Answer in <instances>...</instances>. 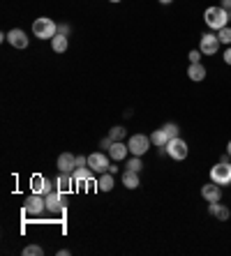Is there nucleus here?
<instances>
[{"label": "nucleus", "instance_id": "393cba45", "mask_svg": "<svg viewBox=\"0 0 231 256\" xmlns=\"http://www.w3.org/2000/svg\"><path fill=\"white\" fill-rule=\"evenodd\" d=\"M218 40H220V44L231 46V26H224V28L218 30Z\"/></svg>", "mask_w": 231, "mask_h": 256}, {"label": "nucleus", "instance_id": "4c0bfd02", "mask_svg": "<svg viewBox=\"0 0 231 256\" xmlns=\"http://www.w3.org/2000/svg\"><path fill=\"white\" fill-rule=\"evenodd\" d=\"M229 26H231V12H229Z\"/></svg>", "mask_w": 231, "mask_h": 256}, {"label": "nucleus", "instance_id": "20e7f679", "mask_svg": "<svg viewBox=\"0 0 231 256\" xmlns=\"http://www.w3.org/2000/svg\"><path fill=\"white\" fill-rule=\"evenodd\" d=\"M166 155H169L171 160H176V162L188 160V155H190V146H188V141H182L180 136L169 138V143H166Z\"/></svg>", "mask_w": 231, "mask_h": 256}, {"label": "nucleus", "instance_id": "f704fd0d", "mask_svg": "<svg viewBox=\"0 0 231 256\" xmlns=\"http://www.w3.org/2000/svg\"><path fill=\"white\" fill-rule=\"evenodd\" d=\"M160 2H162V5H171V2H174V0H160Z\"/></svg>", "mask_w": 231, "mask_h": 256}, {"label": "nucleus", "instance_id": "2f4dec72", "mask_svg": "<svg viewBox=\"0 0 231 256\" xmlns=\"http://www.w3.org/2000/svg\"><path fill=\"white\" fill-rule=\"evenodd\" d=\"M222 58H224V62L226 65H231V46H226V51L222 54Z\"/></svg>", "mask_w": 231, "mask_h": 256}, {"label": "nucleus", "instance_id": "6e6552de", "mask_svg": "<svg viewBox=\"0 0 231 256\" xmlns=\"http://www.w3.org/2000/svg\"><path fill=\"white\" fill-rule=\"evenodd\" d=\"M46 210L54 214H62L65 212V198H62L60 190H54L51 194H46Z\"/></svg>", "mask_w": 231, "mask_h": 256}, {"label": "nucleus", "instance_id": "423d86ee", "mask_svg": "<svg viewBox=\"0 0 231 256\" xmlns=\"http://www.w3.org/2000/svg\"><path fill=\"white\" fill-rule=\"evenodd\" d=\"M210 180H213V182H218L220 187L231 185V164L218 162V164L210 168Z\"/></svg>", "mask_w": 231, "mask_h": 256}, {"label": "nucleus", "instance_id": "e433bc0d", "mask_svg": "<svg viewBox=\"0 0 231 256\" xmlns=\"http://www.w3.org/2000/svg\"><path fill=\"white\" fill-rule=\"evenodd\" d=\"M109 2H120V0H109Z\"/></svg>", "mask_w": 231, "mask_h": 256}, {"label": "nucleus", "instance_id": "4be33fe9", "mask_svg": "<svg viewBox=\"0 0 231 256\" xmlns=\"http://www.w3.org/2000/svg\"><path fill=\"white\" fill-rule=\"evenodd\" d=\"M44 190H46V178H44L42 173H35L30 178V192H35V194H44Z\"/></svg>", "mask_w": 231, "mask_h": 256}, {"label": "nucleus", "instance_id": "f8f14e48", "mask_svg": "<svg viewBox=\"0 0 231 256\" xmlns=\"http://www.w3.org/2000/svg\"><path fill=\"white\" fill-rule=\"evenodd\" d=\"M56 166L62 173H74V168H76V155H72V152H60Z\"/></svg>", "mask_w": 231, "mask_h": 256}, {"label": "nucleus", "instance_id": "c9c22d12", "mask_svg": "<svg viewBox=\"0 0 231 256\" xmlns=\"http://www.w3.org/2000/svg\"><path fill=\"white\" fill-rule=\"evenodd\" d=\"M226 152L231 155V138H229V143H226Z\"/></svg>", "mask_w": 231, "mask_h": 256}, {"label": "nucleus", "instance_id": "dca6fc26", "mask_svg": "<svg viewBox=\"0 0 231 256\" xmlns=\"http://www.w3.org/2000/svg\"><path fill=\"white\" fill-rule=\"evenodd\" d=\"M56 187L62 192V194H67V192H72L74 190V178H72V173H62L58 176V180H56Z\"/></svg>", "mask_w": 231, "mask_h": 256}, {"label": "nucleus", "instance_id": "ddd939ff", "mask_svg": "<svg viewBox=\"0 0 231 256\" xmlns=\"http://www.w3.org/2000/svg\"><path fill=\"white\" fill-rule=\"evenodd\" d=\"M208 212L213 214L218 222H226L231 217V210L226 208L224 203H220V201H215V203H208Z\"/></svg>", "mask_w": 231, "mask_h": 256}, {"label": "nucleus", "instance_id": "f03ea898", "mask_svg": "<svg viewBox=\"0 0 231 256\" xmlns=\"http://www.w3.org/2000/svg\"><path fill=\"white\" fill-rule=\"evenodd\" d=\"M32 35H35L37 40H54V37L58 35V24L49 16L35 18V24H32Z\"/></svg>", "mask_w": 231, "mask_h": 256}, {"label": "nucleus", "instance_id": "9d476101", "mask_svg": "<svg viewBox=\"0 0 231 256\" xmlns=\"http://www.w3.org/2000/svg\"><path fill=\"white\" fill-rule=\"evenodd\" d=\"M7 42L12 44L14 48H28V44H30V40H28V35H26V30L21 28H12L10 32H7Z\"/></svg>", "mask_w": 231, "mask_h": 256}, {"label": "nucleus", "instance_id": "72a5a7b5", "mask_svg": "<svg viewBox=\"0 0 231 256\" xmlns=\"http://www.w3.org/2000/svg\"><path fill=\"white\" fill-rule=\"evenodd\" d=\"M109 173H114L116 176V173H118V166H116V164H109Z\"/></svg>", "mask_w": 231, "mask_h": 256}, {"label": "nucleus", "instance_id": "0eeeda50", "mask_svg": "<svg viewBox=\"0 0 231 256\" xmlns=\"http://www.w3.org/2000/svg\"><path fill=\"white\" fill-rule=\"evenodd\" d=\"M220 40H218V32H204L199 40V48L204 56H215L220 51Z\"/></svg>", "mask_w": 231, "mask_h": 256}, {"label": "nucleus", "instance_id": "2eb2a0df", "mask_svg": "<svg viewBox=\"0 0 231 256\" xmlns=\"http://www.w3.org/2000/svg\"><path fill=\"white\" fill-rule=\"evenodd\" d=\"M92 168L90 166H79V168H74V173H72V178H74V185H81L84 187L88 180H92Z\"/></svg>", "mask_w": 231, "mask_h": 256}, {"label": "nucleus", "instance_id": "4468645a", "mask_svg": "<svg viewBox=\"0 0 231 256\" xmlns=\"http://www.w3.org/2000/svg\"><path fill=\"white\" fill-rule=\"evenodd\" d=\"M128 152H130V148H128V143L125 141H114V146L109 148V157L114 162H122L125 157H128Z\"/></svg>", "mask_w": 231, "mask_h": 256}, {"label": "nucleus", "instance_id": "1a4fd4ad", "mask_svg": "<svg viewBox=\"0 0 231 256\" xmlns=\"http://www.w3.org/2000/svg\"><path fill=\"white\" fill-rule=\"evenodd\" d=\"M109 160L111 157H106L104 152H90V155H88V166L95 173H106L109 171V164H111Z\"/></svg>", "mask_w": 231, "mask_h": 256}, {"label": "nucleus", "instance_id": "7c9ffc66", "mask_svg": "<svg viewBox=\"0 0 231 256\" xmlns=\"http://www.w3.org/2000/svg\"><path fill=\"white\" fill-rule=\"evenodd\" d=\"M79 166H88V157L76 155V168H79Z\"/></svg>", "mask_w": 231, "mask_h": 256}, {"label": "nucleus", "instance_id": "aec40b11", "mask_svg": "<svg viewBox=\"0 0 231 256\" xmlns=\"http://www.w3.org/2000/svg\"><path fill=\"white\" fill-rule=\"evenodd\" d=\"M114 185H116V182H114V173H109V171L100 173V180H98V190L100 192H111V190H114Z\"/></svg>", "mask_w": 231, "mask_h": 256}, {"label": "nucleus", "instance_id": "7ed1b4c3", "mask_svg": "<svg viewBox=\"0 0 231 256\" xmlns=\"http://www.w3.org/2000/svg\"><path fill=\"white\" fill-rule=\"evenodd\" d=\"M24 210L28 214H32V217H40V214L46 210V196H44V194H35V192H30L24 201Z\"/></svg>", "mask_w": 231, "mask_h": 256}, {"label": "nucleus", "instance_id": "a211bd4d", "mask_svg": "<svg viewBox=\"0 0 231 256\" xmlns=\"http://www.w3.org/2000/svg\"><path fill=\"white\" fill-rule=\"evenodd\" d=\"M150 141H152V146H155V148H166V143H169V134L160 127V130H155L150 134Z\"/></svg>", "mask_w": 231, "mask_h": 256}, {"label": "nucleus", "instance_id": "473e14b6", "mask_svg": "<svg viewBox=\"0 0 231 256\" xmlns=\"http://www.w3.org/2000/svg\"><path fill=\"white\" fill-rule=\"evenodd\" d=\"M220 5L224 7L226 12H231V0H220Z\"/></svg>", "mask_w": 231, "mask_h": 256}, {"label": "nucleus", "instance_id": "f257e3e1", "mask_svg": "<svg viewBox=\"0 0 231 256\" xmlns=\"http://www.w3.org/2000/svg\"><path fill=\"white\" fill-rule=\"evenodd\" d=\"M204 21H206L208 28L218 32L220 28L229 26V12H226L222 5H213V7H208L206 12H204Z\"/></svg>", "mask_w": 231, "mask_h": 256}, {"label": "nucleus", "instance_id": "f3484780", "mask_svg": "<svg viewBox=\"0 0 231 256\" xmlns=\"http://www.w3.org/2000/svg\"><path fill=\"white\" fill-rule=\"evenodd\" d=\"M188 76L192 78V81H204L206 78V67L201 65V62H190V67H188Z\"/></svg>", "mask_w": 231, "mask_h": 256}, {"label": "nucleus", "instance_id": "412c9836", "mask_svg": "<svg viewBox=\"0 0 231 256\" xmlns=\"http://www.w3.org/2000/svg\"><path fill=\"white\" fill-rule=\"evenodd\" d=\"M122 185L128 187V190H136V187H139V173L125 168V173H122Z\"/></svg>", "mask_w": 231, "mask_h": 256}, {"label": "nucleus", "instance_id": "cd10ccee", "mask_svg": "<svg viewBox=\"0 0 231 256\" xmlns=\"http://www.w3.org/2000/svg\"><path fill=\"white\" fill-rule=\"evenodd\" d=\"M188 56H190V62H201V56L204 54H201V48H192Z\"/></svg>", "mask_w": 231, "mask_h": 256}, {"label": "nucleus", "instance_id": "5701e85b", "mask_svg": "<svg viewBox=\"0 0 231 256\" xmlns=\"http://www.w3.org/2000/svg\"><path fill=\"white\" fill-rule=\"evenodd\" d=\"M125 134H128V130H125L122 125H116V127H111L109 130L111 141H125Z\"/></svg>", "mask_w": 231, "mask_h": 256}, {"label": "nucleus", "instance_id": "a878e982", "mask_svg": "<svg viewBox=\"0 0 231 256\" xmlns=\"http://www.w3.org/2000/svg\"><path fill=\"white\" fill-rule=\"evenodd\" d=\"M162 130L169 134V138H176V136H180V127L176 125V122H166V125H162Z\"/></svg>", "mask_w": 231, "mask_h": 256}, {"label": "nucleus", "instance_id": "9b49d317", "mask_svg": "<svg viewBox=\"0 0 231 256\" xmlns=\"http://www.w3.org/2000/svg\"><path fill=\"white\" fill-rule=\"evenodd\" d=\"M201 196L206 198L208 203H215V201H222V187L218 185V182H208V185L201 187Z\"/></svg>", "mask_w": 231, "mask_h": 256}, {"label": "nucleus", "instance_id": "b1692460", "mask_svg": "<svg viewBox=\"0 0 231 256\" xmlns=\"http://www.w3.org/2000/svg\"><path fill=\"white\" fill-rule=\"evenodd\" d=\"M125 166H128L130 171H136V173H141V171H144V162H141V157L132 155L128 162H125Z\"/></svg>", "mask_w": 231, "mask_h": 256}, {"label": "nucleus", "instance_id": "bb28decb", "mask_svg": "<svg viewBox=\"0 0 231 256\" xmlns=\"http://www.w3.org/2000/svg\"><path fill=\"white\" fill-rule=\"evenodd\" d=\"M24 254H26V256H42L44 250L40 247V244H28V247L24 250Z\"/></svg>", "mask_w": 231, "mask_h": 256}, {"label": "nucleus", "instance_id": "c756f323", "mask_svg": "<svg viewBox=\"0 0 231 256\" xmlns=\"http://www.w3.org/2000/svg\"><path fill=\"white\" fill-rule=\"evenodd\" d=\"M111 146H114V141H111V136H106V138H102V141H100V148H104L106 150V152H109V148Z\"/></svg>", "mask_w": 231, "mask_h": 256}, {"label": "nucleus", "instance_id": "39448f33", "mask_svg": "<svg viewBox=\"0 0 231 256\" xmlns=\"http://www.w3.org/2000/svg\"><path fill=\"white\" fill-rule=\"evenodd\" d=\"M150 146H152V141H150V136H146V134H132V136L128 138L130 152H132V155H136V157L146 155Z\"/></svg>", "mask_w": 231, "mask_h": 256}, {"label": "nucleus", "instance_id": "6ab92c4d", "mask_svg": "<svg viewBox=\"0 0 231 256\" xmlns=\"http://www.w3.org/2000/svg\"><path fill=\"white\" fill-rule=\"evenodd\" d=\"M67 46H70V37L60 35V32H58V35H56L54 40H51V48H54L56 54H65Z\"/></svg>", "mask_w": 231, "mask_h": 256}, {"label": "nucleus", "instance_id": "c85d7f7f", "mask_svg": "<svg viewBox=\"0 0 231 256\" xmlns=\"http://www.w3.org/2000/svg\"><path fill=\"white\" fill-rule=\"evenodd\" d=\"M58 32L65 37H70V32H72V26L70 24H58Z\"/></svg>", "mask_w": 231, "mask_h": 256}]
</instances>
